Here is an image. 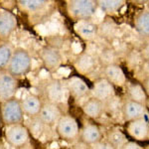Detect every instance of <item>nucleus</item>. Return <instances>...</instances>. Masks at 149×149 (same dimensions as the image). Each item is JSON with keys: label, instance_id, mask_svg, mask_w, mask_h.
<instances>
[{"label": "nucleus", "instance_id": "1", "mask_svg": "<svg viewBox=\"0 0 149 149\" xmlns=\"http://www.w3.org/2000/svg\"><path fill=\"white\" fill-rule=\"evenodd\" d=\"M16 7L33 25L48 20L57 8L52 0H17Z\"/></svg>", "mask_w": 149, "mask_h": 149}, {"label": "nucleus", "instance_id": "2", "mask_svg": "<svg viewBox=\"0 0 149 149\" xmlns=\"http://www.w3.org/2000/svg\"><path fill=\"white\" fill-rule=\"evenodd\" d=\"M97 9L95 0H69L66 2V10L69 17L76 22L91 20Z\"/></svg>", "mask_w": 149, "mask_h": 149}, {"label": "nucleus", "instance_id": "3", "mask_svg": "<svg viewBox=\"0 0 149 149\" xmlns=\"http://www.w3.org/2000/svg\"><path fill=\"white\" fill-rule=\"evenodd\" d=\"M32 67V58L27 50L23 48H15L12 55L7 71L16 79L22 78L27 74Z\"/></svg>", "mask_w": 149, "mask_h": 149}, {"label": "nucleus", "instance_id": "4", "mask_svg": "<svg viewBox=\"0 0 149 149\" xmlns=\"http://www.w3.org/2000/svg\"><path fill=\"white\" fill-rule=\"evenodd\" d=\"M43 95L45 102L59 105L60 103H63L68 100L69 92L64 81L58 79H52L45 83Z\"/></svg>", "mask_w": 149, "mask_h": 149}, {"label": "nucleus", "instance_id": "5", "mask_svg": "<svg viewBox=\"0 0 149 149\" xmlns=\"http://www.w3.org/2000/svg\"><path fill=\"white\" fill-rule=\"evenodd\" d=\"M0 112H1L3 123L7 125L23 123L24 113L21 107L20 100L16 97L0 103Z\"/></svg>", "mask_w": 149, "mask_h": 149}, {"label": "nucleus", "instance_id": "6", "mask_svg": "<svg viewBox=\"0 0 149 149\" xmlns=\"http://www.w3.org/2000/svg\"><path fill=\"white\" fill-rule=\"evenodd\" d=\"M56 130L59 137L65 141L72 142L80 136V126L74 116L63 114L56 124Z\"/></svg>", "mask_w": 149, "mask_h": 149}, {"label": "nucleus", "instance_id": "7", "mask_svg": "<svg viewBox=\"0 0 149 149\" xmlns=\"http://www.w3.org/2000/svg\"><path fill=\"white\" fill-rule=\"evenodd\" d=\"M5 139L7 143L14 148H22L30 141V133L25 124L17 123L7 125L5 132Z\"/></svg>", "mask_w": 149, "mask_h": 149}, {"label": "nucleus", "instance_id": "8", "mask_svg": "<svg viewBox=\"0 0 149 149\" xmlns=\"http://www.w3.org/2000/svg\"><path fill=\"white\" fill-rule=\"evenodd\" d=\"M19 90V81L7 70L0 71V103L15 97Z\"/></svg>", "mask_w": 149, "mask_h": 149}, {"label": "nucleus", "instance_id": "9", "mask_svg": "<svg viewBox=\"0 0 149 149\" xmlns=\"http://www.w3.org/2000/svg\"><path fill=\"white\" fill-rule=\"evenodd\" d=\"M39 58L43 66L49 72H56L61 67L63 57L59 49L56 47L46 45L39 50Z\"/></svg>", "mask_w": 149, "mask_h": 149}, {"label": "nucleus", "instance_id": "10", "mask_svg": "<svg viewBox=\"0 0 149 149\" xmlns=\"http://www.w3.org/2000/svg\"><path fill=\"white\" fill-rule=\"evenodd\" d=\"M90 93L92 97L104 103L111 100L112 97H114L115 88L104 78H100L93 81V88L90 91Z\"/></svg>", "mask_w": 149, "mask_h": 149}, {"label": "nucleus", "instance_id": "11", "mask_svg": "<svg viewBox=\"0 0 149 149\" xmlns=\"http://www.w3.org/2000/svg\"><path fill=\"white\" fill-rule=\"evenodd\" d=\"M121 111L124 120L126 122H130L135 119L145 117L147 113V109L143 103L136 102L134 100L126 98L121 105Z\"/></svg>", "mask_w": 149, "mask_h": 149}, {"label": "nucleus", "instance_id": "12", "mask_svg": "<svg viewBox=\"0 0 149 149\" xmlns=\"http://www.w3.org/2000/svg\"><path fill=\"white\" fill-rule=\"evenodd\" d=\"M18 20L11 11H0V42L8 41L12 33L16 30Z\"/></svg>", "mask_w": 149, "mask_h": 149}, {"label": "nucleus", "instance_id": "13", "mask_svg": "<svg viewBox=\"0 0 149 149\" xmlns=\"http://www.w3.org/2000/svg\"><path fill=\"white\" fill-rule=\"evenodd\" d=\"M73 65L79 74L86 76V74H92L97 69V60L90 53L83 52L74 58Z\"/></svg>", "mask_w": 149, "mask_h": 149}, {"label": "nucleus", "instance_id": "14", "mask_svg": "<svg viewBox=\"0 0 149 149\" xmlns=\"http://www.w3.org/2000/svg\"><path fill=\"white\" fill-rule=\"evenodd\" d=\"M62 115H63V113H62L59 105L55 104V103L44 102L38 116H39L41 120L49 127L56 125Z\"/></svg>", "mask_w": 149, "mask_h": 149}, {"label": "nucleus", "instance_id": "15", "mask_svg": "<svg viewBox=\"0 0 149 149\" xmlns=\"http://www.w3.org/2000/svg\"><path fill=\"white\" fill-rule=\"evenodd\" d=\"M103 78L112 86H123L126 85V76L119 65L112 63L103 67Z\"/></svg>", "mask_w": 149, "mask_h": 149}, {"label": "nucleus", "instance_id": "16", "mask_svg": "<svg viewBox=\"0 0 149 149\" xmlns=\"http://www.w3.org/2000/svg\"><path fill=\"white\" fill-rule=\"evenodd\" d=\"M127 133L135 140H147L149 138V123L145 119V117L128 122V124H127Z\"/></svg>", "mask_w": 149, "mask_h": 149}, {"label": "nucleus", "instance_id": "17", "mask_svg": "<svg viewBox=\"0 0 149 149\" xmlns=\"http://www.w3.org/2000/svg\"><path fill=\"white\" fill-rule=\"evenodd\" d=\"M20 103L24 115L28 116L29 118L38 116L43 105L42 100L38 95H32V93H29V95H25L20 100Z\"/></svg>", "mask_w": 149, "mask_h": 149}, {"label": "nucleus", "instance_id": "18", "mask_svg": "<svg viewBox=\"0 0 149 149\" xmlns=\"http://www.w3.org/2000/svg\"><path fill=\"white\" fill-rule=\"evenodd\" d=\"M74 31L81 39L93 41L98 34V26L92 20L78 21L74 25Z\"/></svg>", "mask_w": 149, "mask_h": 149}, {"label": "nucleus", "instance_id": "19", "mask_svg": "<svg viewBox=\"0 0 149 149\" xmlns=\"http://www.w3.org/2000/svg\"><path fill=\"white\" fill-rule=\"evenodd\" d=\"M102 131L100 127L95 123H86L80 130L81 140L88 145H93L102 140Z\"/></svg>", "mask_w": 149, "mask_h": 149}, {"label": "nucleus", "instance_id": "20", "mask_svg": "<svg viewBox=\"0 0 149 149\" xmlns=\"http://www.w3.org/2000/svg\"><path fill=\"white\" fill-rule=\"evenodd\" d=\"M65 84H66L69 95H73L76 98L84 97L88 93H90L88 86L79 77H72L67 81H65Z\"/></svg>", "mask_w": 149, "mask_h": 149}, {"label": "nucleus", "instance_id": "21", "mask_svg": "<svg viewBox=\"0 0 149 149\" xmlns=\"http://www.w3.org/2000/svg\"><path fill=\"white\" fill-rule=\"evenodd\" d=\"M84 113L86 116L91 117L93 119H97L102 116L105 109V103L102 102L95 100L93 97H91L90 100H88L86 102L84 103L83 107H81Z\"/></svg>", "mask_w": 149, "mask_h": 149}, {"label": "nucleus", "instance_id": "22", "mask_svg": "<svg viewBox=\"0 0 149 149\" xmlns=\"http://www.w3.org/2000/svg\"><path fill=\"white\" fill-rule=\"evenodd\" d=\"M134 28L141 37L149 39V10L139 11L134 18Z\"/></svg>", "mask_w": 149, "mask_h": 149}, {"label": "nucleus", "instance_id": "23", "mask_svg": "<svg viewBox=\"0 0 149 149\" xmlns=\"http://www.w3.org/2000/svg\"><path fill=\"white\" fill-rule=\"evenodd\" d=\"M14 50L15 48H14L13 44L9 41L0 42V71L7 70Z\"/></svg>", "mask_w": 149, "mask_h": 149}, {"label": "nucleus", "instance_id": "24", "mask_svg": "<svg viewBox=\"0 0 149 149\" xmlns=\"http://www.w3.org/2000/svg\"><path fill=\"white\" fill-rule=\"evenodd\" d=\"M124 0H97V8L107 14H113L118 12L125 5Z\"/></svg>", "mask_w": 149, "mask_h": 149}, {"label": "nucleus", "instance_id": "25", "mask_svg": "<svg viewBox=\"0 0 149 149\" xmlns=\"http://www.w3.org/2000/svg\"><path fill=\"white\" fill-rule=\"evenodd\" d=\"M127 95L128 98L131 100H134L136 102H140L145 104L147 100V95L143 90V86L140 84H130L127 86Z\"/></svg>", "mask_w": 149, "mask_h": 149}, {"label": "nucleus", "instance_id": "26", "mask_svg": "<svg viewBox=\"0 0 149 149\" xmlns=\"http://www.w3.org/2000/svg\"><path fill=\"white\" fill-rule=\"evenodd\" d=\"M26 127L28 128L30 135H32L35 138H40L45 133L48 126L41 120L39 116H36L32 117V118H29L28 124L26 125Z\"/></svg>", "mask_w": 149, "mask_h": 149}, {"label": "nucleus", "instance_id": "27", "mask_svg": "<svg viewBox=\"0 0 149 149\" xmlns=\"http://www.w3.org/2000/svg\"><path fill=\"white\" fill-rule=\"evenodd\" d=\"M107 141L117 149L118 147L121 148L127 140H126L125 136H124L120 131L111 130L107 134Z\"/></svg>", "mask_w": 149, "mask_h": 149}, {"label": "nucleus", "instance_id": "28", "mask_svg": "<svg viewBox=\"0 0 149 149\" xmlns=\"http://www.w3.org/2000/svg\"><path fill=\"white\" fill-rule=\"evenodd\" d=\"M92 149H116L112 144H110L107 140H100L95 144L92 145Z\"/></svg>", "mask_w": 149, "mask_h": 149}, {"label": "nucleus", "instance_id": "29", "mask_svg": "<svg viewBox=\"0 0 149 149\" xmlns=\"http://www.w3.org/2000/svg\"><path fill=\"white\" fill-rule=\"evenodd\" d=\"M141 56H142V59L145 62H149V41H147V42L145 43V45L142 47Z\"/></svg>", "mask_w": 149, "mask_h": 149}, {"label": "nucleus", "instance_id": "30", "mask_svg": "<svg viewBox=\"0 0 149 149\" xmlns=\"http://www.w3.org/2000/svg\"><path fill=\"white\" fill-rule=\"evenodd\" d=\"M120 149H143V147L134 141H126Z\"/></svg>", "mask_w": 149, "mask_h": 149}, {"label": "nucleus", "instance_id": "31", "mask_svg": "<svg viewBox=\"0 0 149 149\" xmlns=\"http://www.w3.org/2000/svg\"><path fill=\"white\" fill-rule=\"evenodd\" d=\"M142 86H143V90L145 92L146 95L149 98V77L144 79V81H142Z\"/></svg>", "mask_w": 149, "mask_h": 149}, {"label": "nucleus", "instance_id": "32", "mask_svg": "<svg viewBox=\"0 0 149 149\" xmlns=\"http://www.w3.org/2000/svg\"><path fill=\"white\" fill-rule=\"evenodd\" d=\"M3 120H2V116H1V112H0V128L2 127V125H3Z\"/></svg>", "mask_w": 149, "mask_h": 149}, {"label": "nucleus", "instance_id": "33", "mask_svg": "<svg viewBox=\"0 0 149 149\" xmlns=\"http://www.w3.org/2000/svg\"><path fill=\"white\" fill-rule=\"evenodd\" d=\"M147 7H148V10H149V1H148V4H147Z\"/></svg>", "mask_w": 149, "mask_h": 149}, {"label": "nucleus", "instance_id": "34", "mask_svg": "<svg viewBox=\"0 0 149 149\" xmlns=\"http://www.w3.org/2000/svg\"><path fill=\"white\" fill-rule=\"evenodd\" d=\"M148 149H149V148H148Z\"/></svg>", "mask_w": 149, "mask_h": 149}]
</instances>
